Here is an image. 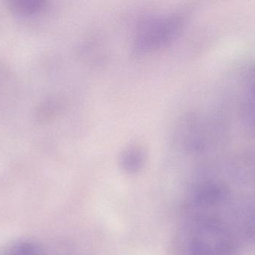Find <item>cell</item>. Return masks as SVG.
<instances>
[{
	"label": "cell",
	"mask_w": 255,
	"mask_h": 255,
	"mask_svg": "<svg viewBox=\"0 0 255 255\" xmlns=\"http://www.w3.org/2000/svg\"><path fill=\"white\" fill-rule=\"evenodd\" d=\"M232 247L227 231L218 222L199 220L184 244V255H226Z\"/></svg>",
	"instance_id": "obj_1"
},
{
	"label": "cell",
	"mask_w": 255,
	"mask_h": 255,
	"mask_svg": "<svg viewBox=\"0 0 255 255\" xmlns=\"http://www.w3.org/2000/svg\"><path fill=\"white\" fill-rule=\"evenodd\" d=\"M41 6L34 0H18L12 1L11 8L22 16H31L40 10Z\"/></svg>",
	"instance_id": "obj_3"
},
{
	"label": "cell",
	"mask_w": 255,
	"mask_h": 255,
	"mask_svg": "<svg viewBox=\"0 0 255 255\" xmlns=\"http://www.w3.org/2000/svg\"><path fill=\"white\" fill-rule=\"evenodd\" d=\"M0 255H46L43 249L31 240L13 241L3 249Z\"/></svg>",
	"instance_id": "obj_2"
}]
</instances>
